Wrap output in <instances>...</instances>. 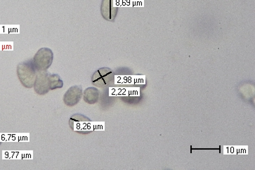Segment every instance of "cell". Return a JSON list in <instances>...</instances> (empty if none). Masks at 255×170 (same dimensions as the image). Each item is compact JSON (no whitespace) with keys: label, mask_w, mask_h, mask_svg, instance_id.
I'll list each match as a JSON object with an SVG mask.
<instances>
[{"label":"cell","mask_w":255,"mask_h":170,"mask_svg":"<svg viewBox=\"0 0 255 170\" xmlns=\"http://www.w3.org/2000/svg\"><path fill=\"white\" fill-rule=\"evenodd\" d=\"M116 8L113 6L112 0H104L102 2V13L104 18L107 20H113L116 15Z\"/></svg>","instance_id":"cell-6"},{"label":"cell","mask_w":255,"mask_h":170,"mask_svg":"<svg viewBox=\"0 0 255 170\" xmlns=\"http://www.w3.org/2000/svg\"><path fill=\"white\" fill-rule=\"evenodd\" d=\"M53 62V53L48 48H42L37 51L33 58V64L37 70H46Z\"/></svg>","instance_id":"cell-2"},{"label":"cell","mask_w":255,"mask_h":170,"mask_svg":"<svg viewBox=\"0 0 255 170\" xmlns=\"http://www.w3.org/2000/svg\"><path fill=\"white\" fill-rule=\"evenodd\" d=\"M92 83L98 87H105L114 82V74L110 68H103L96 71L92 77Z\"/></svg>","instance_id":"cell-3"},{"label":"cell","mask_w":255,"mask_h":170,"mask_svg":"<svg viewBox=\"0 0 255 170\" xmlns=\"http://www.w3.org/2000/svg\"><path fill=\"white\" fill-rule=\"evenodd\" d=\"M35 82V91L39 95L47 94L49 89V74L45 70H38Z\"/></svg>","instance_id":"cell-4"},{"label":"cell","mask_w":255,"mask_h":170,"mask_svg":"<svg viewBox=\"0 0 255 170\" xmlns=\"http://www.w3.org/2000/svg\"><path fill=\"white\" fill-rule=\"evenodd\" d=\"M99 96V91L97 89L94 88V87H89L84 92V100L87 104H95L98 101Z\"/></svg>","instance_id":"cell-7"},{"label":"cell","mask_w":255,"mask_h":170,"mask_svg":"<svg viewBox=\"0 0 255 170\" xmlns=\"http://www.w3.org/2000/svg\"><path fill=\"white\" fill-rule=\"evenodd\" d=\"M17 73L19 77L20 81L23 86L28 88H31L35 85L37 69L33 63L31 62H23L20 63L17 68Z\"/></svg>","instance_id":"cell-1"},{"label":"cell","mask_w":255,"mask_h":170,"mask_svg":"<svg viewBox=\"0 0 255 170\" xmlns=\"http://www.w3.org/2000/svg\"><path fill=\"white\" fill-rule=\"evenodd\" d=\"M82 94H83V91H82L81 86H73L68 89L65 94L64 97H63L64 104L67 106L73 107L78 104L79 101L81 99Z\"/></svg>","instance_id":"cell-5"},{"label":"cell","mask_w":255,"mask_h":170,"mask_svg":"<svg viewBox=\"0 0 255 170\" xmlns=\"http://www.w3.org/2000/svg\"><path fill=\"white\" fill-rule=\"evenodd\" d=\"M63 86V82L61 77L56 74H49V89L50 90L61 88Z\"/></svg>","instance_id":"cell-8"}]
</instances>
